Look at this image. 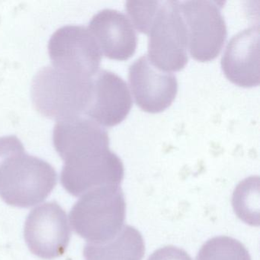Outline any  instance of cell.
<instances>
[{"mask_svg": "<svg viewBox=\"0 0 260 260\" xmlns=\"http://www.w3.org/2000/svg\"><path fill=\"white\" fill-rule=\"evenodd\" d=\"M57 183L46 161L25 153L16 136L0 138V197L12 206L28 208L43 202Z\"/></svg>", "mask_w": 260, "mask_h": 260, "instance_id": "cell-1", "label": "cell"}, {"mask_svg": "<svg viewBox=\"0 0 260 260\" xmlns=\"http://www.w3.org/2000/svg\"><path fill=\"white\" fill-rule=\"evenodd\" d=\"M92 79L45 67L33 79V104L41 115L57 121L83 116L90 99Z\"/></svg>", "mask_w": 260, "mask_h": 260, "instance_id": "cell-2", "label": "cell"}, {"mask_svg": "<svg viewBox=\"0 0 260 260\" xmlns=\"http://www.w3.org/2000/svg\"><path fill=\"white\" fill-rule=\"evenodd\" d=\"M126 203L120 186L95 188L81 196L70 214L75 232L90 243L112 240L125 220Z\"/></svg>", "mask_w": 260, "mask_h": 260, "instance_id": "cell-3", "label": "cell"}, {"mask_svg": "<svg viewBox=\"0 0 260 260\" xmlns=\"http://www.w3.org/2000/svg\"><path fill=\"white\" fill-rule=\"evenodd\" d=\"M148 36L149 60L166 72L182 71L188 63V36L179 1H158L143 30Z\"/></svg>", "mask_w": 260, "mask_h": 260, "instance_id": "cell-4", "label": "cell"}, {"mask_svg": "<svg viewBox=\"0 0 260 260\" xmlns=\"http://www.w3.org/2000/svg\"><path fill=\"white\" fill-rule=\"evenodd\" d=\"M64 162L61 183L76 197L100 187L119 186L124 179L122 161L109 149V144L87 147Z\"/></svg>", "mask_w": 260, "mask_h": 260, "instance_id": "cell-5", "label": "cell"}, {"mask_svg": "<svg viewBox=\"0 0 260 260\" xmlns=\"http://www.w3.org/2000/svg\"><path fill=\"white\" fill-rule=\"evenodd\" d=\"M188 36L190 55L200 62L214 60L226 39V25L222 16L223 2L179 1Z\"/></svg>", "mask_w": 260, "mask_h": 260, "instance_id": "cell-6", "label": "cell"}, {"mask_svg": "<svg viewBox=\"0 0 260 260\" xmlns=\"http://www.w3.org/2000/svg\"><path fill=\"white\" fill-rule=\"evenodd\" d=\"M53 67L86 77L100 71L102 54L89 28L67 25L57 29L48 43Z\"/></svg>", "mask_w": 260, "mask_h": 260, "instance_id": "cell-7", "label": "cell"}, {"mask_svg": "<svg viewBox=\"0 0 260 260\" xmlns=\"http://www.w3.org/2000/svg\"><path fill=\"white\" fill-rule=\"evenodd\" d=\"M66 213L55 202L35 208L27 217L24 231L31 252L46 259L63 255L71 238Z\"/></svg>", "mask_w": 260, "mask_h": 260, "instance_id": "cell-8", "label": "cell"}, {"mask_svg": "<svg viewBox=\"0 0 260 260\" xmlns=\"http://www.w3.org/2000/svg\"><path fill=\"white\" fill-rule=\"evenodd\" d=\"M128 81L137 106L148 113L164 112L177 95L176 76L155 67L147 55L131 65Z\"/></svg>", "mask_w": 260, "mask_h": 260, "instance_id": "cell-9", "label": "cell"}, {"mask_svg": "<svg viewBox=\"0 0 260 260\" xmlns=\"http://www.w3.org/2000/svg\"><path fill=\"white\" fill-rule=\"evenodd\" d=\"M132 103L128 86L122 78L115 73L100 70L92 79L84 115L100 126L114 127L127 118Z\"/></svg>", "mask_w": 260, "mask_h": 260, "instance_id": "cell-10", "label": "cell"}, {"mask_svg": "<svg viewBox=\"0 0 260 260\" xmlns=\"http://www.w3.org/2000/svg\"><path fill=\"white\" fill-rule=\"evenodd\" d=\"M225 77L240 87L259 85V27L240 31L226 45L221 59Z\"/></svg>", "mask_w": 260, "mask_h": 260, "instance_id": "cell-11", "label": "cell"}, {"mask_svg": "<svg viewBox=\"0 0 260 260\" xmlns=\"http://www.w3.org/2000/svg\"><path fill=\"white\" fill-rule=\"evenodd\" d=\"M89 30L102 54L111 60H128L136 51V31L130 19L121 12L101 10L91 19Z\"/></svg>", "mask_w": 260, "mask_h": 260, "instance_id": "cell-12", "label": "cell"}, {"mask_svg": "<svg viewBox=\"0 0 260 260\" xmlns=\"http://www.w3.org/2000/svg\"><path fill=\"white\" fill-rule=\"evenodd\" d=\"M145 244L141 233L124 225L112 240L103 243H86L83 250L86 260H142Z\"/></svg>", "mask_w": 260, "mask_h": 260, "instance_id": "cell-13", "label": "cell"}, {"mask_svg": "<svg viewBox=\"0 0 260 260\" xmlns=\"http://www.w3.org/2000/svg\"><path fill=\"white\" fill-rule=\"evenodd\" d=\"M232 205L237 217L247 224L259 225V178L251 176L236 187Z\"/></svg>", "mask_w": 260, "mask_h": 260, "instance_id": "cell-14", "label": "cell"}, {"mask_svg": "<svg viewBox=\"0 0 260 260\" xmlns=\"http://www.w3.org/2000/svg\"><path fill=\"white\" fill-rule=\"evenodd\" d=\"M196 260H251V257L240 241L220 236L208 240L201 248Z\"/></svg>", "mask_w": 260, "mask_h": 260, "instance_id": "cell-15", "label": "cell"}, {"mask_svg": "<svg viewBox=\"0 0 260 260\" xmlns=\"http://www.w3.org/2000/svg\"><path fill=\"white\" fill-rule=\"evenodd\" d=\"M147 260H192V258L184 249L174 246H167L156 249Z\"/></svg>", "mask_w": 260, "mask_h": 260, "instance_id": "cell-16", "label": "cell"}]
</instances>
